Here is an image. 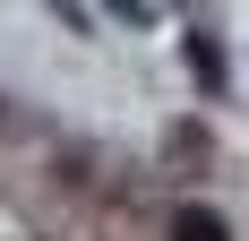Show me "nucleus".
<instances>
[{
  "mask_svg": "<svg viewBox=\"0 0 249 241\" xmlns=\"http://www.w3.org/2000/svg\"><path fill=\"white\" fill-rule=\"evenodd\" d=\"M172 241H232V224L215 207H172Z\"/></svg>",
  "mask_w": 249,
  "mask_h": 241,
  "instance_id": "obj_1",
  "label": "nucleus"
}]
</instances>
